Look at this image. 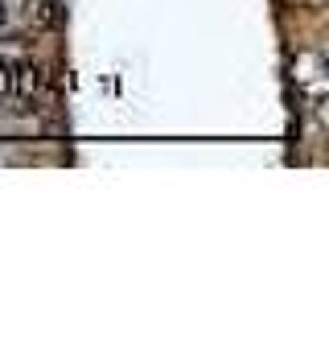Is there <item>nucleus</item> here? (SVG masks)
<instances>
[{
	"mask_svg": "<svg viewBox=\"0 0 329 354\" xmlns=\"http://www.w3.org/2000/svg\"><path fill=\"white\" fill-rule=\"evenodd\" d=\"M12 95V58H0V99Z\"/></svg>",
	"mask_w": 329,
	"mask_h": 354,
	"instance_id": "3",
	"label": "nucleus"
},
{
	"mask_svg": "<svg viewBox=\"0 0 329 354\" xmlns=\"http://www.w3.org/2000/svg\"><path fill=\"white\" fill-rule=\"evenodd\" d=\"M284 8H292V12H321L326 0H284Z\"/></svg>",
	"mask_w": 329,
	"mask_h": 354,
	"instance_id": "4",
	"label": "nucleus"
},
{
	"mask_svg": "<svg viewBox=\"0 0 329 354\" xmlns=\"http://www.w3.org/2000/svg\"><path fill=\"white\" fill-rule=\"evenodd\" d=\"M25 21L41 33H58L66 25V4L62 0H25Z\"/></svg>",
	"mask_w": 329,
	"mask_h": 354,
	"instance_id": "1",
	"label": "nucleus"
},
{
	"mask_svg": "<svg viewBox=\"0 0 329 354\" xmlns=\"http://www.w3.org/2000/svg\"><path fill=\"white\" fill-rule=\"evenodd\" d=\"M41 87H46V71H41L33 58L12 62V91H17V95L33 99V95H41Z\"/></svg>",
	"mask_w": 329,
	"mask_h": 354,
	"instance_id": "2",
	"label": "nucleus"
}]
</instances>
